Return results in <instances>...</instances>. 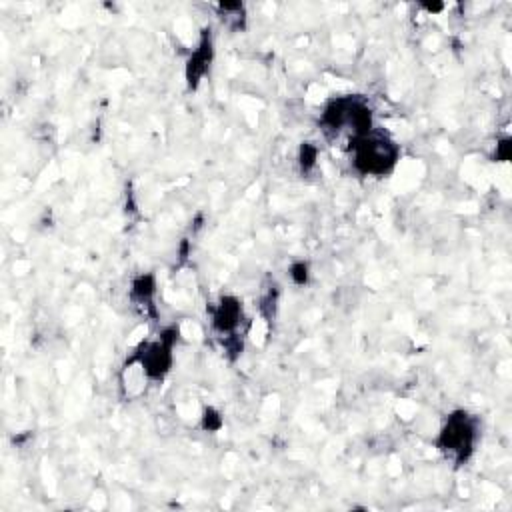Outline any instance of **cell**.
Listing matches in <instances>:
<instances>
[{
  "instance_id": "2",
  "label": "cell",
  "mask_w": 512,
  "mask_h": 512,
  "mask_svg": "<svg viewBox=\"0 0 512 512\" xmlns=\"http://www.w3.org/2000/svg\"><path fill=\"white\" fill-rule=\"evenodd\" d=\"M348 152L352 168L360 176H386L394 170L400 158L398 144L376 126L370 132L356 138L348 146Z\"/></svg>"
},
{
  "instance_id": "1",
  "label": "cell",
  "mask_w": 512,
  "mask_h": 512,
  "mask_svg": "<svg viewBox=\"0 0 512 512\" xmlns=\"http://www.w3.org/2000/svg\"><path fill=\"white\" fill-rule=\"evenodd\" d=\"M320 126L330 140H340L346 148L374 128L372 108L362 96H338L330 100L320 116Z\"/></svg>"
},
{
  "instance_id": "4",
  "label": "cell",
  "mask_w": 512,
  "mask_h": 512,
  "mask_svg": "<svg viewBox=\"0 0 512 512\" xmlns=\"http://www.w3.org/2000/svg\"><path fill=\"white\" fill-rule=\"evenodd\" d=\"M178 340L176 328L162 330L156 338H148L138 344V348L130 354L140 368L144 370L150 382L162 380L174 362V344Z\"/></svg>"
},
{
  "instance_id": "5",
  "label": "cell",
  "mask_w": 512,
  "mask_h": 512,
  "mask_svg": "<svg viewBox=\"0 0 512 512\" xmlns=\"http://www.w3.org/2000/svg\"><path fill=\"white\" fill-rule=\"evenodd\" d=\"M212 328L216 334L224 338V346L228 348L240 330V324L244 320L242 302L236 296H222L210 310Z\"/></svg>"
},
{
  "instance_id": "3",
  "label": "cell",
  "mask_w": 512,
  "mask_h": 512,
  "mask_svg": "<svg viewBox=\"0 0 512 512\" xmlns=\"http://www.w3.org/2000/svg\"><path fill=\"white\" fill-rule=\"evenodd\" d=\"M478 442V418L466 410L452 412L438 432L436 448L454 464H464Z\"/></svg>"
},
{
  "instance_id": "7",
  "label": "cell",
  "mask_w": 512,
  "mask_h": 512,
  "mask_svg": "<svg viewBox=\"0 0 512 512\" xmlns=\"http://www.w3.org/2000/svg\"><path fill=\"white\" fill-rule=\"evenodd\" d=\"M154 278L150 274H142L138 278H134L132 282V288H130V296L134 302L138 304H146V306H152V296H154Z\"/></svg>"
},
{
  "instance_id": "6",
  "label": "cell",
  "mask_w": 512,
  "mask_h": 512,
  "mask_svg": "<svg viewBox=\"0 0 512 512\" xmlns=\"http://www.w3.org/2000/svg\"><path fill=\"white\" fill-rule=\"evenodd\" d=\"M210 60H212V42H210V36L208 38L204 36L200 40V46L192 52L186 64V82L190 88H196L200 84L202 76L210 68Z\"/></svg>"
}]
</instances>
